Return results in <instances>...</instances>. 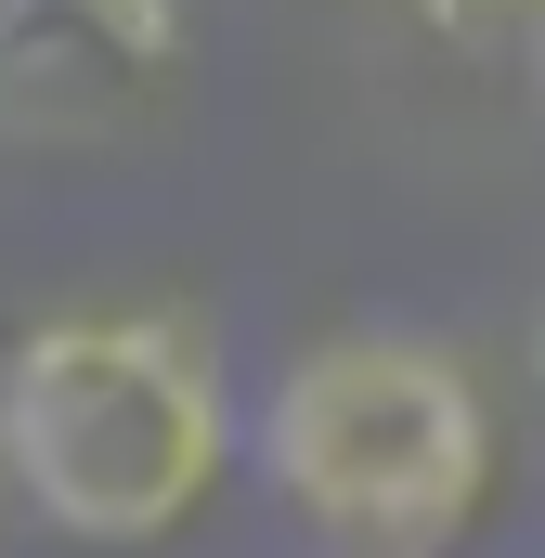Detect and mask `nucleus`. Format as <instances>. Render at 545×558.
<instances>
[{
    "mask_svg": "<svg viewBox=\"0 0 545 558\" xmlns=\"http://www.w3.org/2000/svg\"><path fill=\"white\" fill-rule=\"evenodd\" d=\"M234 468V390L182 312H52L0 351V481L78 533L156 546Z\"/></svg>",
    "mask_w": 545,
    "mask_h": 558,
    "instance_id": "obj_1",
    "label": "nucleus"
},
{
    "mask_svg": "<svg viewBox=\"0 0 545 558\" xmlns=\"http://www.w3.org/2000/svg\"><path fill=\"white\" fill-rule=\"evenodd\" d=\"M272 494L364 558H428L481 520L494 403L441 338H312L261 416Z\"/></svg>",
    "mask_w": 545,
    "mask_h": 558,
    "instance_id": "obj_2",
    "label": "nucleus"
}]
</instances>
